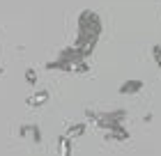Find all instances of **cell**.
Here are the masks:
<instances>
[{
	"mask_svg": "<svg viewBox=\"0 0 161 156\" xmlns=\"http://www.w3.org/2000/svg\"><path fill=\"white\" fill-rule=\"evenodd\" d=\"M101 32H104V21L94 9H83L78 12V19H76V39H74V46L80 51V55L90 60L97 44L101 39Z\"/></svg>",
	"mask_w": 161,
	"mask_h": 156,
	"instance_id": "1",
	"label": "cell"
},
{
	"mask_svg": "<svg viewBox=\"0 0 161 156\" xmlns=\"http://www.w3.org/2000/svg\"><path fill=\"white\" fill-rule=\"evenodd\" d=\"M129 117V113L124 108H118V110H92V108H87L85 110V120H92V122H97V120H108V122H124Z\"/></svg>",
	"mask_w": 161,
	"mask_h": 156,
	"instance_id": "2",
	"label": "cell"
},
{
	"mask_svg": "<svg viewBox=\"0 0 161 156\" xmlns=\"http://www.w3.org/2000/svg\"><path fill=\"white\" fill-rule=\"evenodd\" d=\"M143 87H145V80H141V78H127L118 87V94H122V96H134V94L141 92Z\"/></svg>",
	"mask_w": 161,
	"mask_h": 156,
	"instance_id": "3",
	"label": "cell"
},
{
	"mask_svg": "<svg viewBox=\"0 0 161 156\" xmlns=\"http://www.w3.org/2000/svg\"><path fill=\"white\" fill-rule=\"evenodd\" d=\"M104 138H106V140H118V143H127V140L131 138V133H129V129H127L124 122H122V124H118V126H113L111 131H104Z\"/></svg>",
	"mask_w": 161,
	"mask_h": 156,
	"instance_id": "4",
	"label": "cell"
},
{
	"mask_svg": "<svg viewBox=\"0 0 161 156\" xmlns=\"http://www.w3.org/2000/svg\"><path fill=\"white\" fill-rule=\"evenodd\" d=\"M48 99H51L48 90H37V92H32L25 99V103H28V108H42V106H46V103H48Z\"/></svg>",
	"mask_w": 161,
	"mask_h": 156,
	"instance_id": "5",
	"label": "cell"
},
{
	"mask_svg": "<svg viewBox=\"0 0 161 156\" xmlns=\"http://www.w3.org/2000/svg\"><path fill=\"white\" fill-rule=\"evenodd\" d=\"M58 152H60V156H71L74 154V138H69L67 133L60 136L58 138Z\"/></svg>",
	"mask_w": 161,
	"mask_h": 156,
	"instance_id": "6",
	"label": "cell"
},
{
	"mask_svg": "<svg viewBox=\"0 0 161 156\" xmlns=\"http://www.w3.org/2000/svg\"><path fill=\"white\" fill-rule=\"evenodd\" d=\"M87 131V124L85 122H71L69 126H67V131H64V133H67V136L69 138H80V136H83V133Z\"/></svg>",
	"mask_w": 161,
	"mask_h": 156,
	"instance_id": "7",
	"label": "cell"
},
{
	"mask_svg": "<svg viewBox=\"0 0 161 156\" xmlns=\"http://www.w3.org/2000/svg\"><path fill=\"white\" fill-rule=\"evenodd\" d=\"M30 140L35 145H42V129H39V124H30Z\"/></svg>",
	"mask_w": 161,
	"mask_h": 156,
	"instance_id": "8",
	"label": "cell"
},
{
	"mask_svg": "<svg viewBox=\"0 0 161 156\" xmlns=\"http://www.w3.org/2000/svg\"><path fill=\"white\" fill-rule=\"evenodd\" d=\"M37 69H32V67H28V69H25V83L28 85H37Z\"/></svg>",
	"mask_w": 161,
	"mask_h": 156,
	"instance_id": "9",
	"label": "cell"
},
{
	"mask_svg": "<svg viewBox=\"0 0 161 156\" xmlns=\"http://www.w3.org/2000/svg\"><path fill=\"white\" fill-rule=\"evenodd\" d=\"M74 73H78V76H85V73H90V62H87V60H80V62L76 64Z\"/></svg>",
	"mask_w": 161,
	"mask_h": 156,
	"instance_id": "10",
	"label": "cell"
},
{
	"mask_svg": "<svg viewBox=\"0 0 161 156\" xmlns=\"http://www.w3.org/2000/svg\"><path fill=\"white\" fill-rule=\"evenodd\" d=\"M150 53H152V60H154V64H157L159 69H161V44H154Z\"/></svg>",
	"mask_w": 161,
	"mask_h": 156,
	"instance_id": "11",
	"label": "cell"
},
{
	"mask_svg": "<svg viewBox=\"0 0 161 156\" xmlns=\"http://www.w3.org/2000/svg\"><path fill=\"white\" fill-rule=\"evenodd\" d=\"M19 138H30V124H21L19 126Z\"/></svg>",
	"mask_w": 161,
	"mask_h": 156,
	"instance_id": "12",
	"label": "cell"
},
{
	"mask_svg": "<svg viewBox=\"0 0 161 156\" xmlns=\"http://www.w3.org/2000/svg\"><path fill=\"white\" fill-rule=\"evenodd\" d=\"M3 73H5V69H3V62H0V76H3Z\"/></svg>",
	"mask_w": 161,
	"mask_h": 156,
	"instance_id": "13",
	"label": "cell"
}]
</instances>
